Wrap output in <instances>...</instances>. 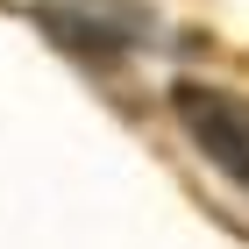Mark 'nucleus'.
<instances>
[{
  "instance_id": "nucleus-1",
  "label": "nucleus",
  "mask_w": 249,
  "mask_h": 249,
  "mask_svg": "<svg viewBox=\"0 0 249 249\" xmlns=\"http://www.w3.org/2000/svg\"><path fill=\"white\" fill-rule=\"evenodd\" d=\"M171 114H178V128H185L192 150L207 157L235 192H249V100L228 93V86L178 78L171 86Z\"/></svg>"
},
{
  "instance_id": "nucleus-2",
  "label": "nucleus",
  "mask_w": 249,
  "mask_h": 249,
  "mask_svg": "<svg viewBox=\"0 0 249 249\" xmlns=\"http://www.w3.org/2000/svg\"><path fill=\"white\" fill-rule=\"evenodd\" d=\"M36 15L50 21V36L64 50L93 64H121L142 43V7L135 0H36Z\"/></svg>"
}]
</instances>
